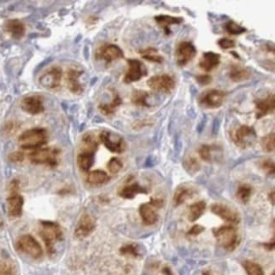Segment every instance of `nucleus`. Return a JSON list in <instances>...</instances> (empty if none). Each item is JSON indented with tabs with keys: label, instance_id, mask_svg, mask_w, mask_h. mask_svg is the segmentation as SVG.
Here are the masks:
<instances>
[{
	"label": "nucleus",
	"instance_id": "1",
	"mask_svg": "<svg viewBox=\"0 0 275 275\" xmlns=\"http://www.w3.org/2000/svg\"><path fill=\"white\" fill-rule=\"evenodd\" d=\"M40 236L46 246L48 254L52 256L55 251V245L63 238V231L59 224L55 222L43 221L41 222Z\"/></svg>",
	"mask_w": 275,
	"mask_h": 275
},
{
	"label": "nucleus",
	"instance_id": "2",
	"mask_svg": "<svg viewBox=\"0 0 275 275\" xmlns=\"http://www.w3.org/2000/svg\"><path fill=\"white\" fill-rule=\"evenodd\" d=\"M48 141V133L44 128H32L23 132L18 142L25 150H36L41 149Z\"/></svg>",
	"mask_w": 275,
	"mask_h": 275
},
{
	"label": "nucleus",
	"instance_id": "3",
	"mask_svg": "<svg viewBox=\"0 0 275 275\" xmlns=\"http://www.w3.org/2000/svg\"><path fill=\"white\" fill-rule=\"evenodd\" d=\"M59 154L60 151L56 147H41L29 154V160L33 164L54 168L59 164Z\"/></svg>",
	"mask_w": 275,
	"mask_h": 275
},
{
	"label": "nucleus",
	"instance_id": "4",
	"mask_svg": "<svg viewBox=\"0 0 275 275\" xmlns=\"http://www.w3.org/2000/svg\"><path fill=\"white\" fill-rule=\"evenodd\" d=\"M226 97V93L219 89H210L205 91L198 98V104L200 107L215 110L221 107Z\"/></svg>",
	"mask_w": 275,
	"mask_h": 275
},
{
	"label": "nucleus",
	"instance_id": "5",
	"mask_svg": "<svg viewBox=\"0 0 275 275\" xmlns=\"http://www.w3.org/2000/svg\"><path fill=\"white\" fill-rule=\"evenodd\" d=\"M16 247L19 251L34 259H39L44 255V251L37 240L31 235H24L18 239Z\"/></svg>",
	"mask_w": 275,
	"mask_h": 275
},
{
	"label": "nucleus",
	"instance_id": "6",
	"mask_svg": "<svg viewBox=\"0 0 275 275\" xmlns=\"http://www.w3.org/2000/svg\"><path fill=\"white\" fill-rule=\"evenodd\" d=\"M146 84L152 90L167 94L171 93L176 88L175 79L168 74L152 76L146 81Z\"/></svg>",
	"mask_w": 275,
	"mask_h": 275
},
{
	"label": "nucleus",
	"instance_id": "7",
	"mask_svg": "<svg viewBox=\"0 0 275 275\" xmlns=\"http://www.w3.org/2000/svg\"><path fill=\"white\" fill-rule=\"evenodd\" d=\"M63 71L59 66H51L44 71L39 77V84L46 89H54L60 85Z\"/></svg>",
	"mask_w": 275,
	"mask_h": 275
},
{
	"label": "nucleus",
	"instance_id": "8",
	"mask_svg": "<svg viewBox=\"0 0 275 275\" xmlns=\"http://www.w3.org/2000/svg\"><path fill=\"white\" fill-rule=\"evenodd\" d=\"M99 139L105 147L111 153L121 154L125 150V142L119 135L103 131L100 133Z\"/></svg>",
	"mask_w": 275,
	"mask_h": 275
},
{
	"label": "nucleus",
	"instance_id": "9",
	"mask_svg": "<svg viewBox=\"0 0 275 275\" xmlns=\"http://www.w3.org/2000/svg\"><path fill=\"white\" fill-rule=\"evenodd\" d=\"M197 50L191 41H181L176 49V61L179 66H185L195 58Z\"/></svg>",
	"mask_w": 275,
	"mask_h": 275
},
{
	"label": "nucleus",
	"instance_id": "10",
	"mask_svg": "<svg viewBox=\"0 0 275 275\" xmlns=\"http://www.w3.org/2000/svg\"><path fill=\"white\" fill-rule=\"evenodd\" d=\"M214 233L218 239L219 244L229 251L234 250L238 245V236L236 234V229L232 227H222L215 230Z\"/></svg>",
	"mask_w": 275,
	"mask_h": 275
},
{
	"label": "nucleus",
	"instance_id": "11",
	"mask_svg": "<svg viewBox=\"0 0 275 275\" xmlns=\"http://www.w3.org/2000/svg\"><path fill=\"white\" fill-rule=\"evenodd\" d=\"M128 70L124 75V82L126 84L137 82L147 75V69L141 61L131 59L127 60Z\"/></svg>",
	"mask_w": 275,
	"mask_h": 275
},
{
	"label": "nucleus",
	"instance_id": "12",
	"mask_svg": "<svg viewBox=\"0 0 275 275\" xmlns=\"http://www.w3.org/2000/svg\"><path fill=\"white\" fill-rule=\"evenodd\" d=\"M231 137L236 146L241 149H246L253 142L257 135L253 127L241 125L232 133Z\"/></svg>",
	"mask_w": 275,
	"mask_h": 275
},
{
	"label": "nucleus",
	"instance_id": "13",
	"mask_svg": "<svg viewBox=\"0 0 275 275\" xmlns=\"http://www.w3.org/2000/svg\"><path fill=\"white\" fill-rule=\"evenodd\" d=\"M96 59L110 64L114 61L124 58V52L115 44H104L99 47L96 51Z\"/></svg>",
	"mask_w": 275,
	"mask_h": 275
},
{
	"label": "nucleus",
	"instance_id": "14",
	"mask_svg": "<svg viewBox=\"0 0 275 275\" xmlns=\"http://www.w3.org/2000/svg\"><path fill=\"white\" fill-rule=\"evenodd\" d=\"M20 108L29 115H40L45 110L44 98L40 95L27 96L22 100Z\"/></svg>",
	"mask_w": 275,
	"mask_h": 275
},
{
	"label": "nucleus",
	"instance_id": "15",
	"mask_svg": "<svg viewBox=\"0 0 275 275\" xmlns=\"http://www.w3.org/2000/svg\"><path fill=\"white\" fill-rule=\"evenodd\" d=\"M96 228L94 217L88 214H83L79 219L75 229V236L77 238H86L93 233Z\"/></svg>",
	"mask_w": 275,
	"mask_h": 275
},
{
	"label": "nucleus",
	"instance_id": "16",
	"mask_svg": "<svg viewBox=\"0 0 275 275\" xmlns=\"http://www.w3.org/2000/svg\"><path fill=\"white\" fill-rule=\"evenodd\" d=\"M256 108V118L258 119L273 114L275 110L274 94H269L266 98L254 101Z\"/></svg>",
	"mask_w": 275,
	"mask_h": 275
},
{
	"label": "nucleus",
	"instance_id": "17",
	"mask_svg": "<svg viewBox=\"0 0 275 275\" xmlns=\"http://www.w3.org/2000/svg\"><path fill=\"white\" fill-rule=\"evenodd\" d=\"M83 71H80L79 69L71 68L69 69L66 74V84L68 87L69 90L74 94H80L83 93L84 88L83 86L80 84V76L82 75Z\"/></svg>",
	"mask_w": 275,
	"mask_h": 275
},
{
	"label": "nucleus",
	"instance_id": "18",
	"mask_svg": "<svg viewBox=\"0 0 275 275\" xmlns=\"http://www.w3.org/2000/svg\"><path fill=\"white\" fill-rule=\"evenodd\" d=\"M8 214L12 218H19L22 216L23 211L24 199L18 192L10 193L7 198Z\"/></svg>",
	"mask_w": 275,
	"mask_h": 275
},
{
	"label": "nucleus",
	"instance_id": "19",
	"mask_svg": "<svg viewBox=\"0 0 275 275\" xmlns=\"http://www.w3.org/2000/svg\"><path fill=\"white\" fill-rule=\"evenodd\" d=\"M4 29L14 39H22L26 34V26L17 19L6 20L4 24Z\"/></svg>",
	"mask_w": 275,
	"mask_h": 275
},
{
	"label": "nucleus",
	"instance_id": "20",
	"mask_svg": "<svg viewBox=\"0 0 275 275\" xmlns=\"http://www.w3.org/2000/svg\"><path fill=\"white\" fill-rule=\"evenodd\" d=\"M229 77L233 82H243L251 77V71L248 67L239 64H232L229 67Z\"/></svg>",
	"mask_w": 275,
	"mask_h": 275
},
{
	"label": "nucleus",
	"instance_id": "21",
	"mask_svg": "<svg viewBox=\"0 0 275 275\" xmlns=\"http://www.w3.org/2000/svg\"><path fill=\"white\" fill-rule=\"evenodd\" d=\"M220 60V54L212 51L206 52L202 54V59H200L199 67L205 72H211L219 66Z\"/></svg>",
	"mask_w": 275,
	"mask_h": 275
},
{
	"label": "nucleus",
	"instance_id": "22",
	"mask_svg": "<svg viewBox=\"0 0 275 275\" xmlns=\"http://www.w3.org/2000/svg\"><path fill=\"white\" fill-rule=\"evenodd\" d=\"M212 212L215 215H219L221 219L231 223H238L240 217L234 210L229 208L227 206L222 204H214L211 207Z\"/></svg>",
	"mask_w": 275,
	"mask_h": 275
},
{
	"label": "nucleus",
	"instance_id": "23",
	"mask_svg": "<svg viewBox=\"0 0 275 275\" xmlns=\"http://www.w3.org/2000/svg\"><path fill=\"white\" fill-rule=\"evenodd\" d=\"M154 20L158 25V27H161L164 31L166 35L171 34L170 27L173 25H180L184 22L182 17H176V16L167 15H157L154 17Z\"/></svg>",
	"mask_w": 275,
	"mask_h": 275
},
{
	"label": "nucleus",
	"instance_id": "24",
	"mask_svg": "<svg viewBox=\"0 0 275 275\" xmlns=\"http://www.w3.org/2000/svg\"><path fill=\"white\" fill-rule=\"evenodd\" d=\"M195 194V189L193 186L182 185L179 186L174 196V202L176 206L182 204L186 200L189 199Z\"/></svg>",
	"mask_w": 275,
	"mask_h": 275
},
{
	"label": "nucleus",
	"instance_id": "25",
	"mask_svg": "<svg viewBox=\"0 0 275 275\" xmlns=\"http://www.w3.org/2000/svg\"><path fill=\"white\" fill-rule=\"evenodd\" d=\"M146 193L147 190L146 188L141 186L137 183H134L122 188L119 192V196L124 199H132L138 194H146Z\"/></svg>",
	"mask_w": 275,
	"mask_h": 275
},
{
	"label": "nucleus",
	"instance_id": "26",
	"mask_svg": "<svg viewBox=\"0 0 275 275\" xmlns=\"http://www.w3.org/2000/svg\"><path fill=\"white\" fill-rule=\"evenodd\" d=\"M122 104V99L118 93H114L112 101L108 103H101L98 105V110L102 115L110 116L114 115L118 108Z\"/></svg>",
	"mask_w": 275,
	"mask_h": 275
},
{
	"label": "nucleus",
	"instance_id": "27",
	"mask_svg": "<svg viewBox=\"0 0 275 275\" xmlns=\"http://www.w3.org/2000/svg\"><path fill=\"white\" fill-rule=\"evenodd\" d=\"M139 213L141 215V219L146 225H152L156 223L158 220V216L154 210L152 208L151 205L149 203H144L140 206Z\"/></svg>",
	"mask_w": 275,
	"mask_h": 275
},
{
	"label": "nucleus",
	"instance_id": "28",
	"mask_svg": "<svg viewBox=\"0 0 275 275\" xmlns=\"http://www.w3.org/2000/svg\"><path fill=\"white\" fill-rule=\"evenodd\" d=\"M94 154L88 152H80L77 156V164L80 171L88 172L94 163Z\"/></svg>",
	"mask_w": 275,
	"mask_h": 275
},
{
	"label": "nucleus",
	"instance_id": "29",
	"mask_svg": "<svg viewBox=\"0 0 275 275\" xmlns=\"http://www.w3.org/2000/svg\"><path fill=\"white\" fill-rule=\"evenodd\" d=\"M110 176H108L106 172L97 170V171H92V172L88 174L87 181L90 185H100L107 183L110 180Z\"/></svg>",
	"mask_w": 275,
	"mask_h": 275
},
{
	"label": "nucleus",
	"instance_id": "30",
	"mask_svg": "<svg viewBox=\"0 0 275 275\" xmlns=\"http://www.w3.org/2000/svg\"><path fill=\"white\" fill-rule=\"evenodd\" d=\"M141 58L154 64H162L163 62V57L158 53V49L155 48H146L139 51Z\"/></svg>",
	"mask_w": 275,
	"mask_h": 275
},
{
	"label": "nucleus",
	"instance_id": "31",
	"mask_svg": "<svg viewBox=\"0 0 275 275\" xmlns=\"http://www.w3.org/2000/svg\"><path fill=\"white\" fill-rule=\"evenodd\" d=\"M149 93L146 91L136 90L132 95V102L135 106L141 108L150 107L149 103Z\"/></svg>",
	"mask_w": 275,
	"mask_h": 275
},
{
	"label": "nucleus",
	"instance_id": "32",
	"mask_svg": "<svg viewBox=\"0 0 275 275\" xmlns=\"http://www.w3.org/2000/svg\"><path fill=\"white\" fill-rule=\"evenodd\" d=\"M98 142L97 139L93 135L90 133H87L82 137V146H81V152H88V153H93L95 154L98 149Z\"/></svg>",
	"mask_w": 275,
	"mask_h": 275
},
{
	"label": "nucleus",
	"instance_id": "33",
	"mask_svg": "<svg viewBox=\"0 0 275 275\" xmlns=\"http://www.w3.org/2000/svg\"><path fill=\"white\" fill-rule=\"evenodd\" d=\"M183 166H184L186 172L190 175L197 173L201 168V164L197 158H194V157H188V158H185L183 162Z\"/></svg>",
	"mask_w": 275,
	"mask_h": 275
},
{
	"label": "nucleus",
	"instance_id": "34",
	"mask_svg": "<svg viewBox=\"0 0 275 275\" xmlns=\"http://www.w3.org/2000/svg\"><path fill=\"white\" fill-rule=\"evenodd\" d=\"M206 208V203L204 202H198L192 205L190 207V221L194 222L199 219L204 213Z\"/></svg>",
	"mask_w": 275,
	"mask_h": 275
},
{
	"label": "nucleus",
	"instance_id": "35",
	"mask_svg": "<svg viewBox=\"0 0 275 275\" xmlns=\"http://www.w3.org/2000/svg\"><path fill=\"white\" fill-rule=\"evenodd\" d=\"M224 29L229 34L239 36L243 34L247 31L246 27H242L241 25L236 23L234 20H229L224 25Z\"/></svg>",
	"mask_w": 275,
	"mask_h": 275
},
{
	"label": "nucleus",
	"instance_id": "36",
	"mask_svg": "<svg viewBox=\"0 0 275 275\" xmlns=\"http://www.w3.org/2000/svg\"><path fill=\"white\" fill-rule=\"evenodd\" d=\"M261 146L263 151L267 153H272L274 151L275 147V136L274 133H270L263 137L261 141Z\"/></svg>",
	"mask_w": 275,
	"mask_h": 275
},
{
	"label": "nucleus",
	"instance_id": "37",
	"mask_svg": "<svg viewBox=\"0 0 275 275\" xmlns=\"http://www.w3.org/2000/svg\"><path fill=\"white\" fill-rule=\"evenodd\" d=\"M251 194V188L250 185H241L239 186L238 191H237V197L239 199L241 200L242 202H247L250 199Z\"/></svg>",
	"mask_w": 275,
	"mask_h": 275
},
{
	"label": "nucleus",
	"instance_id": "38",
	"mask_svg": "<svg viewBox=\"0 0 275 275\" xmlns=\"http://www.w3.org/2000/svg\"><path fill=\"white\" fill-rule=\"evenodd\" d=\"M0 275H16L14 264L8 261L0 262Z\"/></svg>",
	"mask_w": 275,
	"mask_h": 275
},
{
	"label": "nucleus",
	"instance_id": "39",
	"mask_svg": "<svg viewBox=\"0 0 275 275\" xmlns=\"http://www.w3.org/2000/svg\"><path fill=\"white\" fill-rule=\"evenodd\" d=\"M120 252L124 255L134 256V257H138L141 255V248L138 245L136 244H130L126 246H123L120 249Z\"/></svg>",
	"mask_w": 275,
	"mask_h": 275
},
{
	"label": "nucleus",
	"instance_id": "40",
	"mask_svg": "<svg viewBox=\"0 0 275 275\" xmlns=\"http://www.w3.org/2000/svg\"><path fill=\"white\" fill-rule=\"evenodd\" d=\"M244 265L248 275H264L263 269L257 263L247 261Z\"/></svg>",
	"mask_w": 275,
	"mask_h": 275
},
{
	"label": "nucleus",
	"instance_id": "41",
	"mask_svg": "<svg viewBox=\"0 0 275 275\" xmlns=\"http://www.w3.org/2000/svg\"><path fill=\"white\" fill-rule=\"evenodd\" d=\"M108 170L111 174H117L123 168V163L119 158H113L108 163Z\"/></svg>",
	"mask_w": 275,
	"mask_h": 275
},
{
	"label": "nucleus",
	"instance_id": "42",
	"mask_svg": "<svg viewBox=\"0 0 275 275\" xmlns=\"http://www.w3.org/2000/svg\"><path fill=\"white\" fill-rule=\"evenodd\" d=\"M211 150H212V146H208V145H203L200 147L198 154L202 160L206 161V162H209L211 160Z\"/></svg>",
	"mask_w": 275,
	"mask_h": 275
},
{
	"label": "nucleus",
	"instance_id": "43",
	"mask_svg": "<svg viewBox=\"0 0 275 275\" xmlns=\"http://www.w3.org/2000/svg\"><path fill=\"white\" fill-rule=\"evenodd\" d=\"M17 130V124L14 121H9L3 127V134L5 136H11Z\"/></svg>",
	"mask_w": 275,
	"mask_h": 275
},
{
	"label": "nucleus",
	"instance_id": "44",
	"mask_svg": "<svg viewBox=\"0 0 275 275\" xmlns=\"http://www.w3.org/2000/svg\"><path fill=\"white\" fill-rule=\"evenodd\" d=\"M218 44L219 46L222 49L227 50V49H233L236 47V41L235 40L230 39V38H227V37H223L218 41Z\"/></svg>",
	"mask_w": 275,
	"mask_h": 275
},
{
	"label": "nucleus",
	"instance_id": "45",
	"mask_svg": "<svg viewBox=\"0 0 275 275\" xmlns=\"http://www.w3.org/2000/svg\"><path fill=\"white\" fill-rule=\"evenodd\" d=\"M261 167L268 175L274 174V163L271 159H266V160L263 161L261 163Z\"/></svg>",
	"mask_w": 275,
	"mask_h": 275
},
{
	"label": "nucleus",
	"instance_id": "46",
	"mask_svg": "<svg viewBox=\"0 0 275 275\" xmlns=\"http://www.w3.org/2000/svg\"><path fill=\"white\" fill-rule=\"evenodd\" d=\"M197 82L201 86L209 85L212 82V76L209 75H200L196 77Z\"/></svg>",
	"mask_w": 275,
	"mask_h": 275
},
{
	"label": "nucleus",
	"instance_id": "47",
	"mask_svg": "<svg viewBox=\"0 0 275 275\" xmlns=\"http://www.w3.org/2000/svg\"><path fill=\"white\" fill-rule=\"evenodd\" d=\"M25 156L22 152H14L9 155V160L12 163H20L24 160Z\"/></svg>",
	"mask_w": 275,
	"mask_h": 275
},
{
	"label": "nucleus",
	"instance_id": "48",
	"mask_svg": "<svg viewBox=\"0 0 275 275\" xmlns=\"http://www.w3.org/2000/svg\"><path fill=\"white\" fill-rule=\"evenodd\" d=\"M204 230V228L201 225H196L193 227V229H191L190 231L188 232V234L193 235V236H197V235L202 233Z\"/></svg>",
	"mask_w": 275,
	"mask_h": 275
},
{
	"label": "nucleus",
	"instance_id": "49",
	"mask_svg": "<svg viewBox=\"0 0 275 275\" xmlns=\"http://www.w3.org/2000/svg\"><path fill=\"white\" fill-rule=\"evenodd\" d=\"M180 275H190V270L187 267H183V268H180Z\"/></svg>",
	"mask_w": 275,
	"mask_h": 275
},
{
	"label": "nucleus",
	"instance_id": "50",
	"mask_svg": "<svg viewBox=\"0 0 275 275\" xmlns=\"http://www.w3.org/2000/svg\"><path fill=\"white\" fill-rule=\"evenodd\" d=\"M270 195L272 196V203L274 204V192H272V193H271Z\"/></svg>",
	"mask_w": 275,
	"mask_h": 275
},
{
	"label": "nucleus",
	"instance_id": "51",
	"mask_svg": "<svg viewBox=\"0 0 275 275\" xmlns=\"http://www.w3.org/2000/svg\"><path fill=\"white\" fill-rule=\"evenodd\" d=\"M273 275H274V273H273Z\"/></svg>",
	"mask_w": 275,
	"mask_h": 275
}]
</instances>
